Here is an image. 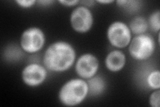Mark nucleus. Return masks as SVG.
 Masks as SVG:
<instances>
[{"instance_id": "1", "label": "nucleus", "mask_w": 160, "mask_h": 107, "mask_svg": "<svg viewBox=\"0 0 160 107\" xmlns=\"http://www.w3.org/2000/svg\"><path fill=\"white\" fill-rule=\"evenodd\" d=\"M76 61V52L73 45L65 41L50 44L45 51L43 66L53 72H63L72 68Z\"/></svg>"}, {"instance_id": "2", "label": "nucleus", "mask_w": 160, "mask_h": 107, "mask_svg": "<svg viewBox=\"0 0 160 107\" xmlns=\"http://www.w3.org/2000/svg\"><path fill=\"white\" fill-rule=\"evenodd\" d=\"M89 94L87 81L81 78L70 79L60 88L58 97L60 103L66 106L81 104Z\"/></svg>"}, {"instance_id": "3", "label": "nucleus", "mask_w": 160, "mask_h": 107, "mask_svg": "<svg viewBox=\"0 0 160 107\" xmlns=\"http://www.w3.org/2000/svg\"><path fill=\"white\" fill-rule=\"evenodd\" d=\"M129 53L136 60L143 61L149 59L156 50V42L148 34L137 35L132 38L128 45Z\"/></svg>"}, {"instance_id": "4", "label": "nucleus", "mask_w": 160, "mask_h": 107, "mask_svg": "<svg viewBox=\"0 0 160 107\" xmlns=\"http://www.w3.org/2000/svg\"><path fill=\"white\" fill-rule=\"evenodd\" d=\"M46 35L38 27H30L22 33L20 38V48L25 52L35 54L44 47Z\"/></svg>"}, {"instance_id": "5", "label": "nucleus", "mask_w": 160, "mask_h": 107, "mask_svg": "<svg viewBox=\"0 0 160 107\" xmlns=\"http://www.w3.org/2000/svg\"><path fill=\"white\" fill-rule=\"evenodd\" d=\"M132 32L128 25L122 21H115L109 25L107 38L113 47L122 49L128 47L132 40Z\"/></svg>"}, {"instance_id": "6", "label": "nucleus", "mask_w": 160, "mask_h": 107, "mask_svg": "<svg viewBox=\"0 0 160 107\" xmlns=\"http://www.w3.org/2000/svg\"><path fill=\"white\" fill-rule=\"evenodd\" d=\"M69 22L75 32L79 34L87 33L93 26V13L88 8L82 5L72 12Z\"/></svg>"}, {"instance_id": "7", "label": "nucleus", "mask_w": 160, "mask_h": 107, "mask_svg": "<svg viewBox=\"0 0 160 107\" xmlns=\"http://www.w3.org/2000/svg\"><path fill=\"white\" fill-rule=\"evenodd\" d=\"M75 70L79 78L88 80L96 76L98 72L99 62L96 56L91 53L82 54L76 60Z\"/></svg>"}, {"instance_id": "8", "label": "nucleus", "mask_w": 160, "mask_h": 107, "mask_svg": "<svg viewBox=\"0 0 160 107\" xmlns=\"http://www.w3.org/2000/svg\"><path fill=\"white\" fill-rule=\"evenodd\" d=\"M48 77V70L44 66L31 63L25 66L22 72L23 83L29 87H37L42 84Z\"/></svg>"}, {"instance_id": "9", "label": "nucleus", "mask_w": 160, "mask_h": 107, "mask_svg": "<svg viewBox=\"0 0 160 107\" xmlns=\"http://www.w3.org/2000/svg\"><path fill=\"white\" fill-rule=\"evenodd\" d=\"M126 64V56L122 51L114 50L109 52L105 59L106 68L112 72H118L123 70Z\"/></svg>"}, {"instance_id": "10", "label": "nucleus", "mask_w": 160, "mask_h": 107, "mask_svg": "<svg viewBox=\"0 0 160 107\" xmlns=\"http://www.w3.org/2000/svg\"><path fill=\"white\" fill-rule=\"evenodd\" d=\"M87 83L89 89L88 95L92 96H98L102 94L106 88V81L99 76H94L88 79Z\"/></svg>"}, {"instance_id": "11", "label": "nucleus", "mask_w": 160, "mask_h": 107, "mask_svg": "<svg viewBox=\"0 0 160 107\" xmlns=\"http://www.w3.org/2000/svg\"><path fill=\"white\" fill-rule=\"evenodd\" d=\"M128 26L132 34L136 35L146 34L149 28L148 19L142 16L135 17L130 22Z\"/></svg>"}, {"instance_id": "12", "label": "nucleus", "mask_w": 160, "mask_h": 107, "mask_svg": "<svg viewBox=\"0 0 160 107\" xmlns=\"http://www.w3.org/2000/svg\"><path fill=\"white\" fill-rule=\"evenodd\" d=\"M146 82L150 88L158 90L160 88V72L159 70H153L150 72L146 79Z\"/></svg>"}, {"instance_id": "13", "label": "nucleus", "mask_w": 160, "mask_h": 107, "mask_svg": "<svg viewBox=\"0 0 160 107\" xmlns=\"http://www.w3.org/2000/svg\"><path fill=\"white\" fill-rule=\"evenodd\" d=\"M118 6L128 12H136L139 9L140 2L130 1V0H118L116 2Z\"/></svg>"}, {"instance_id": "14", "label": "nucleus", "mask_w": 160, "mask_h": 107, "mask_svg": "<svg viewBox=\"0 0 160 107\" xmlns=\"http://www.w3.org/2000/svg\"><path fill=\"white\" fill-rule=\"evenodd\" d=\"M148 22L149 28H151L153 31L158 32L160 29V12L159 10L153 12L150 15Z\"/></svg>"}, {"instance_id": "15", "label": "nucleus", "mask_w": 160, "mask_h": 107, "mask_svg": "<svg viewBox=\"0 0 160 107\" xmlns=\"http://www.w3.org/2000/svg\"><path fill=\"white\" fill-rule=\"evenodd\" d=\"M160 90H155L149 96V103L152 107H159L160 105Z\"/></svg>"}, {"instance_id": "16", "label": "nucleus", "mask_w": 160, "mask_h": 107, "mask_svg": "<svg viewBox=\"0 0 160 107\" xmlns=\"http://www.w3.org/2000/svg\"><path fill=\"white\" fill-rule=\"evenodd\" d=\"M15 2H16L18 5V6H19L20 8L28 9L33 7L37 2L35 1V0H17V1Z\"/></svg>"}, {"instance_id": "17", "label": "nucleus", "mask_w": 160, "mask_h": 107, "mask_svg": "<svg viewBox=\"0 0 160 107\" xmlns=\"http://www.w3.org/2000/svg\"><path fill=\"white\" fill-rule=\"evenodd\" d=\"M59 3H61L62 6L66 7H73L76 6L80 3L78 0H72V1H68V0H59Z\"/></svg>"}, {"instance_id": "18", "label": "nucleus", "mask_w": 160, "mask_h": 107, "mask_svg": "<svg viewBox=\"0 0 160 107\" xmlns=\"http://www.w3.org/2000/svg\"><path fill=\"white\" fill-rule=\"evenodd\" d=\"M80 3L82 4V6L88 8L90 6H92L93 5L96 3V2L95 1H83V2H80Z\"/></svg>"}, {"instance_id": "19", "label": "nucleus", "mask_w": 160, "mask_h": 107, "mask_svg": "<svg viewBox=\"0 0 160 107\" xmlns=\"http://www.w3.org/2000/svg\"><path fill=\"white\" fill-rule=\"evenodd\" d=\"M54 2L51 1V0H43V1H38V3L43 5V6H49L50 4H52V3H53Z\"/></svg>"}, {"instance_id": "20", "label": "nucleus", "mask_w": 160, "mask_h": 107, "mask_svg": "<svg viewBox=\"0 0 160 107\" xmlns=\"http://www.w3.org/2000/svg\"><path fill=\"white\" fill-rule=\"evenodd\" d=\"M96 2L101 4H109L113 2V0H98V1Z\"/></svg>"}]
</instances>
